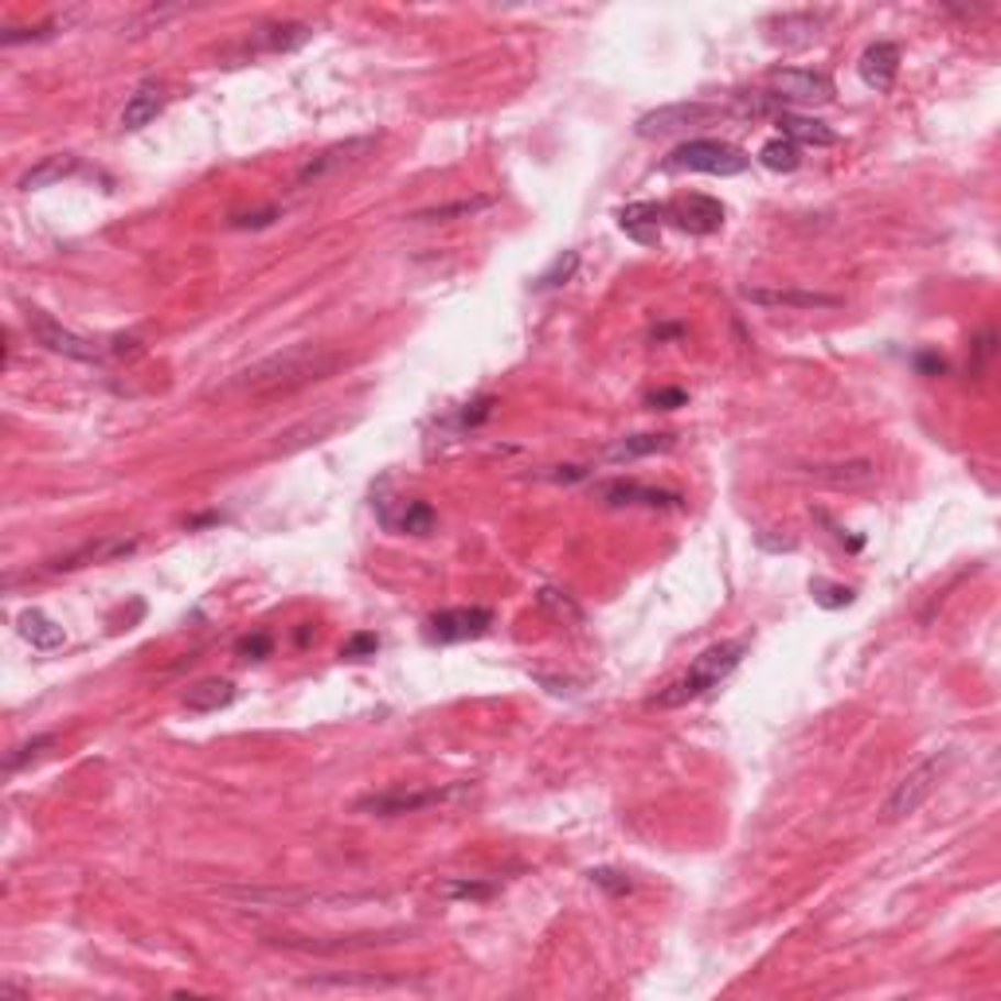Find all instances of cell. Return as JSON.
<instances>
[{"mask_svg":"<svg viewBox=\"0 0 1001 1001\" xmlns=\"http://www.w3.org/2000/svg\"><path fill=\"white\" fill-rule=\"evenodd\" d=\"M337 364H341V356H337L333 349L301 341V344H290V349L274 352L266 361L251 364L246 372H239V376L231 380V387H235V392H246V396H255V399L290 396L298 387L326 380Z\"/></svg>","mask_w":1001,"mask_h":1001,"instance_id":"6da1fadb","label":"cell"},{"mask_svg":"<svg viewBox=\"0 0 1001 1001\" xmlns=\"http://www.w3.org/2000/svg\"><path fill=\"white\" fill-rule=\"evenodd\" d=\"M744 658H747V641L744 638H732V641H721V646H712V650H704L701 658L689 666L685 676H676L666 693H658V701L653 704H658V708H681V704L701 701V696H708L712 689H721L724 681L736 673Z\"/></svg>","mask_w":1001,"mask_h":1001,"instance_id":"7a4b0ae2","label":"cell"},{"mask_svg":"<svg viewBox=\"0 0 1001 1001\" xmlns=\"http://www.w3.org/2000/svg\"><path fill=\"white\" fill-rule=\"evenodd\" d=\"M666 168H689V173H708V176H739L751 168V157L728 141L716 138H693L685 145H676L666 157Z\"/></svg>","mask_w":1001,"mask_h":1001,"instance_id":"3957f363","label":"cell"},{"mask_svg":"<svg viewBox=\"0 0 1001 1001\" xmlns=\"http://www.w3.org/2000/svg\"><path fill=\"white\" fill-rule=\"evenodd\" d=\"M947 767H950V751L923 759L920 767H912V771H908L904 779L897 782V791L888 794L880 817H884V822H904L908 814H915V810H920L923 802L935 794V787H939V779L947 774Z\"/></svg>","mask_w":1001,"mask_h":1001,"instance_id":"277c9868","label":"cell"},{"mask_svg":"<svg viewBox=\"0 0 1001 1001\" xmlns=\"http://www.w3.org/2000/svg\"><path fill=\"white\" fill-rule=\"evenodd\" d=\"M466 787H427V791H380L369 794V799L356 802V814H376V817H399V814H419V810H431V806H447V802L462 799Z\"/></svg>","mask_w":1001,"mask_h":1001,"instance_id":"5b68a950","label":"cell"},{"mask_svg":"<svg viewBox=\"0 0 1001 1001\" xmlns=\"http://www.w3.org/2000/svg\"><path fill=\"white\" fill-rule=\"evenodd\" d=\"M732 118L728 106L721 102H673V106H658L650 114L638 118V138H669V133L693 130V125H708Z\"/></svg>","mask_w":1001,"mask_h":1001,"instance_id":"8992f818","label":"cell"},{"mask_svg":"<svg viewBox=\"0 0 1001 1001\" xmlns=\"http://www.w3.org/2000/svg\"><path fill=\"white\" fill-rule=\"evenodd\" d=\"M771 82V95L779 102H799V106H822L834 102V79L822 75V70H802V67H774L767 75Z\"/></svg>","mask_w":1001,"mask_h":1001,"instance_id":"52a82bcc","label":"cell"},{"mask_svg":"<svg viewBox=\"0 0 1001 1001\" xmlns=\"http://www.w3.org/2000/svg\"><path fill=\"white\" fill-rule=\"evenodd\" d=\"M32 333H35V341L44 344V349L59 352V356H67V361L102 364L106 356H110V349H106V344L90 341V337L70 333V329H63L55 317H47L44 309H32Z\"/></svg>","mask_w":1001,"mask_h":1001,"instance_id":"ba28073f","label":"cell"},{"mask_svg":"<svg viewBox=\"0 0 1001 1001\" xmlns=\"http://www.w3.org/2000/svg\"><path fill=\"white\" fill-rule=\"evenodd\" d=\"M372 150H376V138H352V141H341V145H329V150H321L317 157H309L306 165L298 168V176H294V188L321 185L326 176L341 173V168L361 165V161L369 157Z\"/></svg>","mask_w":1001,"mask_h":1001,"instance_id":"9c48e42d","label":"cell"},{"mask_svg":"<svg viewBox=\"0 0 1001 1001\" xmlns=\"http://www.w3.org/2000/svg\"><path fill=\"white\" fill-rule=\"evenodd\" d=\"M666 208V220L676 223L681 231H693V235H716V231L724 228V204L712 200V196L704 193H685L676 196V200L661 204Z\"/></svg>","mask_w":1001,"mask_h":1001,"instance_id":"30bf717a","label":"cell"},{"mask_svg":"<svg viewBox=\"0 0 1001 1001\" xmlns=\"http://www.w3.org/2000/svg\"><path fill=\"white\" fill-rule=\"evenodd\" d=\"M493 626V610L485 606H454V610H439V615L427 618V641H439V646H450V641H470V638H482L485 630Z\"/></svg>","mask_w":1001,"mask_h":1001,"instance_id":"8fae6325","label":"cell"},{"mask_svg":"<svg viewBox=\"0 0 1001 1001\" xmlns=\"http://www.w3.org/2000/svg\"><path fill=\"white\" fill-rule=\"evenodd\" d=\"M794 477L826 490H861L877 482V462L869 458H849V462H817V466H794Z\"/></svg>","mask_w":1001,"mask_h":1001,"instance_id":"7c38bea8","label":"cell"},{"mask_svg":"<svg viewBox=\"0 0 1001 1001\" xmlns=\"http://www.w3.org/2000/svg\"><path fill=\"white\" fill-rule=\"evenodd\" d=\"M744 301L763 309H842L845 298L822 290H791V286H744Z\"/></svg>","mask_w":1001,"mask_h":1001,"instance_id":"4fadbf2b","label":"cell"},{"mask_svg":"<svg viewBox=\"0 0 1001 1001\" xmlns=\"http://www.w3.org/2000/svg\"><path fill=\"white\" fill-rule=\"evenodd\" d=\"M598 497L606 505H630V509H685V497L673 490H653V485H638V482H606L598 490Z\"/></svg>","mask_w":1001,"mask_h":1001,"instance_id":"5bb4252c","label":"cell"},{"mask_svg":"<svg viewBox=\"0 0 1001 1001\" xmlns=\"http://www.w3.org/2000/svg\"><path fill=\"white\" fill-rule=\"evenodd\" d=\"M829 12L826 9H802V12H782V16H774L771 24V40L782 47H810L822 35V28H826Z\"/></svg>","mask_w":1001,"mask_h":1001,"instance_id":"9a60e30c","label":"cell"},{"mask_svg":"<svg viewBox=\"0 0 1001 1001\" xmlns=\"http://www.w3.org/2000/svg\"><path fill=\"white\" fill-rule=\"evenodd\" d=\"M774 125H779V138L794 141L799 150H829V145H837V133L826 122H817V118L782 110V114H774Z\"/></svg>","mask_w":1001,"mask_h":1001,"instance_id":"2e32d148","label":"cell"},{"mask_svg":"<svg viewBox=\"0 0 1001 1001\" xmlns=\"http://www.w3.org/2000/svg\"><path fill=\"white\" fill-rule=\"evenodd\" d=\"M857 70H861L865 87L892 90V82H897V70H900V47L888 44V40H880V44H872L869 52L861 55Z\"/></svg>","mask_w":1001,"mask_h":1001,"instance_id":"e0dca14e","label":"cell"},{"mask_svg":"<svg viewBox=\"0 0 1001 1001\" xmlns=\"http://www.w3.org/2000/svg\"><path fill=\"white\" fill-rule=\"evenodd\" d=\"M133 540H118V536H102V540H87L82 548H75V552L59 556V560H52L44 571H75V568H87V563H102V560H114V556H125L133 552Z\"/></svg>","mask_w":1001,"mask_h":1001,"instance_id":"ac0fdd59","label":"cell"},{"mask_svg":"<svg viewBox=\"0 0 1001 1001\" xmlns=\"http://www.w3.org/2000/svg\"><path fill=\"white\" fill-rule=\"evenodd\" d=\"M165 110V87L161 82H141L130 98H125V110H122V130H145L153 118Z\"/></svg>","mask_w":1001,"mask_h":1001,"instance_id":"d6986e66","label":"cell"},{"mask_svg":"<svg viewBox=\"0 0 1001 1001\" xmlns=\"http://www.w3.org/2000/svg\"><path fill=\"white\" fill-rule=\"evenodd\" d=\"M661 220H666V208L661 204H626L623 216H618V228L634 239V243H658L661 239Z\"/></svg>","mask_w":1001,"mask_h":1001,"instance_id":"ffe728a7","label":"cell"},{"mask_svg":"<svg viewBox=\"0 0 1001 1001\" xmlns=\"http://www.w3.org/2000/svg\"><path fill=\"white\" fill-rule=\"evenodd\" d=\"M16 630H20V638L32 646V650H40V653H47V650H59L63 641H67V634H63V626L55 623V618H47L44 610H20V618H16Z\"/></svg>","mask_w":1001,"mask_h":1001,"instance_id":"44dd1931","label":"cell"},{"mask_svg":"<svg viewBox=\"0 0 1001 1001\" xmlns=\"http://www.w3.org/2000/svg\"><path fill=\"white\" fill-rule=\"evenodd\" d=\"M676 435H630V439H615L610 447H603V462H638V458L666 454L673 450Z\"/></svg>","mask_w":1001,"mask_h":1001,"instance_id":"7402d4cb","label":"cell"},{"mask_svg":"<svg viewBox=\"0 0 1001 1001\" xmlns=\"http://www.w3.org/2000/svg\"><path fill=\"white\" fill-rule=\"evenodd\" d=\"M235 701V685L228 676H208V681H196L193 689L185 693V708L196 712V716H208V712H220Z\"/></svg>","mask_w":1001,"mask_h":1001,"instance_id":"603a6c76","label":"cell"},{"mask_svg":"<svg viewBox=\"0 0 1001 1001\" xmlns=\"http://www.w3.org/2000/svg\"><path fill=\"white\" fill-rule=\"evenodd\" d=\"M314 40V28L298 24V20H286V24H266L258 28V40L255 47L258 52H298Z\"/></svg>","mask_w":1001,"mask_h":1001,"instance_id":"cb8c5ba5","label":"cell"},{"mask_svg":"<svg viewBox=\"0 0 1001 1001\" xmlns=\"http://www.w3.org/2000/svg\"><path fill=\"white\" fill-rule=\"evenodd\" d=\"M79 173V157H67V153H59V157H44L40 165H32L24 176H20V188L24 193H40V188H52L59 185V180H67V176Z\"/></svg>","mask_w":1001,"mask_h":1001,"instance_id":"d4e9b609","label":"cell"},{"mask_svg":"<svg viewBox=\"0 0 1001 1001\" xmlns=\"http://www.w3.org/2000/svg\"><path fill=\"white\" fill-rule=\"evenodd\" d=\"M497 196H474V200H458V204H435V208H422L411 216V223H450V220H474L477 211L493 208Z\"/></svg>","mask_w":1001,"mask_h":1001,"instance_id":"484cf974","label":"cell"},{"mask_svg":"<svg viewBox=\"0 0 1001 1001\" xmlns=\"http://www.w3.org/2000/svg\"><path fill=\"white\" fill-rule=\"evenodd\" d=\"M392 532L427 536L435 528V509L427 501H399V517H380Z\"/></svg>","mask_w":1001,"mask_h":1001,"instance_id":"4316f807","label":"cell"},{"mask_svg":"<svg viewBox=\"0 0 1001 1001\" xmlns=\"http://www.w3.org/2000/svg\"><path fill=\"white\" fill-rule=\"evenodd\" d=\"M759 165L771 168V173H794V168L802 165V150L787 138H771L763 150H759Z\"/></svg>","mask_w":1001,"mask_h":1001,"instance_id":"83f0119b","label":"cell"},{"mask_svg":"<svg viewBox=\"0 0 1001 1001\" xmlns=\"http://www.w3.org/2000/svg\"><path fill=\"white\" fill-rule=\"evenodd\" d=\"M55 747V736L52 732H44V736H32V739H24L20 747H12V756L4 759V771L9 774H16V771H24L28 763H35V759H44V751H52Z\"/></svg>","mask_w":1001,"mask_h":1001,"instance_id":"f1b7e54d","label":"cell"},{"mask_svg":"<svg viewBox=\"0 0 1001 1001\" xmlns=\"http://www.w3.org/2000/svg\"><path fill=\"white\" fill-rule=\"evenodd\" d=\"M575 266H580V251H563V255L552 258V266H548L540 278L532 282V290H556V286H563V282H571V274H575Z\"/></svg>","mask_w":1001,"mask_h":1001,"instance_id":"f546056e","label":"cell"},{"mask_svg":"<svg viewBox=\"0 0 1001 1001\" xmlns=\"http://www.w3.org/2000/svg\"><path fill=\"white\" fill-rule=\"evenodd\" d=\"M497 880H466V877H454L439 888L447 900H490L497 892Z\"/></svg>","mask_w":1001,"mask_h":1001,"instance_id":"4dcf8cb0","label":"cell"},{"mask_svg":"<svg viewBox=\"0 0 1001 1001\" xmlns=\"http://www.w3.org/2000/svg\"><path fill=\"white\" fill-rule=\"evenodd\" d=\"M587 877H591V884H598V888H603L606 897H630V892H634V880H630V872H623V869H610V865H598V869H591Z\"/></svg>","mask_w":1001,"mask_h":1001,"instance_id":"1f68e13d","label":"cell"},{"mask_svg":"<svg viewBox=\"0 0 1001 1001\" xmlns=\"http://www.w3.org/2000/svg\"><path fill=\"white\" fill-rule=\"evenodd\" d=\"M810 595H814V603H817V606H826V610H842V606H849L853 598H857V591H853V587H842V583L814 580V583H810Z\"/></svg>","mask_w":1001,"mask_h":1001,"instance_id":"d6a6232c","label":"cell"},{"mask_svg":"<svg viewBox=\"0 0 1001 1001\" xmlns=\"http://www.w3.org/2000/svg\"><path fill=\"white\" fill-rule=\"evenodd\" d=\"M376 650H380L376 634H352V638L341 646V658L344 661H369V658H376Z\"/></svg>","mask_w":1001,"mask_h":1001,"instance_id":"836d02e7","label":"cell"},{"mask_svg":"<svg viewBox=\"0 0 1001 1001\" xmlns=\"http://www.w3.org/2000/svg\"><path fill=\"white\" fill-rule=\"evenodd\" d=\"M271 646H274L271 634H251V638L239 641L235 653H239L243 661H263V658H271Z\"/></svg>","mask_w":1001,"mask_h":1001,"instance_id":"e575fe53","label":"cell"},{"mask_svg":"<svg viewBox=\"0 0 1001 1001\" xmlns=\"http://www.w3.org/2000/svg\"><path fill=\"white\" fill-rule=\"evenodd\" d=\"M278 216H282L278 208L246 211V216H235V220H231V228H235V231H258V228H271V223L278 220Z\"/></svg>","mask_w":1001,"mask_h":1001,"instance_id":"d590c367","label":"cell"},{"mask_svg":"<svg viewBox=\"0 0 1001 1001\" xmlns=\"http://www.w3.org/2000/svg\"><path fill=\"white\" fill-rule=\"evenodd\" d=\"M685 392L681 387H669V392H650L646 396V404L653 407V411H673V407H685Z\"/></svg>","mask_w":1001,"mask_h":1001,"instance_id":"8d00e7d4","label":"cell"},{"mask_svg":"<svg viewBox=\"0 0 1001 1001\" xmlns=\"http://www.w3.org/2000/svg\"><path fill=\"white\" fill-rule=\"evenodd\" d=\"M915 369H920L923 376H939V372H947V361L935 356V352H920V356H915Z\"/></svg>","mask_w":1001,"mask_h":1001,"instance_id":"74e56055","label":"cell"},{"mask_svg":"<svg viewBox=\"0 0 1001 1001\" xmlns=\"http://www.w3.org/2000/svg\"><path fill=\"white\" fill-rule=\"evenodd\" d=\"M759 544H763V548H774V552H794V540H771L767 532H759Z\"/></svg>","mask_w":1001,"mask_h":1001,"instance_id":"f35d334b","label":"cell"},{"mask_svg":"<svg viewBox=\"0 0 1001 1001\" xmlns=\"http://www.w3.org/2000/svg\"><path fill=\"white\" fill-rule=\"evenodd\" d=\"M685 333V326H658L653 329V341H666V337H681Z\"/></svg>","mask_w":1001,"mask_h":1001,"instance_id":"ab89813d","label":"cell"}]
</instances>
